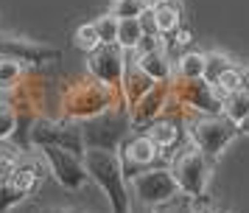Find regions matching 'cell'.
Returning <instances> with one entry per match:
<instances>
[{
    "label": "cell",
    "mask_w": 249,
    "mask_h": 213,
    "mask_svg": "<svg viewBox=\"0 0 249 213\" xmlns=\"http://www.w3.org/2000/svg\"><path fill=\"white\" fill-rule=\"evenodd\" d=\"M59 107H62V118L90 121L107 110H126V101L115 87L98 81L92 73H81L62 87Z\"/></svg>",
    "instance_id": "1"
},
{
    "label": "cell",
    "mask_w": 249,
    "mask_h": 213,
    "mask_svg": "<svg viewBox=\"0 0 249 213\" xmlns=\"http://www.w3.org/2000/svg\"><path fill=\"white\" fill-rule=\"evenodd\" d=\"M84 166L90 179L104 191L112 213H129V179L121 168L118 152H104V149H87Z\"/></svg>",
    "instance_id": "2"
},
{
    "label": "cell",
    "mask_w": 249,
    "mask_h": 213,
    "mask_svg": "<svg viewBox=\"0 0 249 213\" xmlns=\"http://www.w3.org/2000/svg\"><path fill=\"white\" fill-rule=\"evenodd\" d=\"M28 146H62L73 155L84 157L87 143H84V123L73 118H42L36 115L28 126Z\"/></svg>",
    "instance_id": "3"
},
{
    "label": "cell",
    "mask_w": 249,
    "mask_h": 213,
    "mask_svg": "<svg viewBox=\"0 0 249 213\" xmlns=\"http://www.w3.org/2000/svg\"><path fill=\"white\" fill-rule=\"evenodd\" d=\"M185 126H188V140L210 160L221 157V152L241 135L238 123L230 121L227 115H196Z\"/></svg>",
    "instance_id": "4"
},
{
    "label": "cell",
    "mask_w": 249,
    "mask_h": 213,
    "mask_svg": "<svg viewBox=\"0 0 249 213\" xmlns=\"http://www.w3.org/2000/svg\"><path fill=\"white\" fill-rule=\"evenodd\" d=\"M168 163H171L168 166L171 174H174L182 194H191L193 199L204 196V191L210 185V174H213V160L210 157L191 143V146H185L179 155L171 157Z\"/></svg>",
    "instance_id": "5"
},
{
    "label": "cell",
    "mask_w": 249,
    "mask_h": 213,
    "mask_svg": "<svg viewBox=\"0 0 249 213\" xmlns=\"http://www.w3.org/2000/svg\"><path fill=\"white\" fill-rule=\"evenodd\" d=\"M84 123V143L87 149H104V152H118L121 143L129 137V110H107Z\"/></svg>",
    "instance_id": "6"
},
{
    "label": "cell",
    "mask_w": 249,
    "mask_h": 213,
    "mask_svg": "<svg viewBox=\"0 0 249 213\" xmlns=\"http://www.w3.org/2000/svg\"><path fill=\"white\" fill-rule=\"evenodd\" d=\"M39 155L48 160V168L56 177L59 185H65L68 191H79L87 185L90 174H87V166H84V157L73 155L62 146H42Z\"/></svg>",
    "instance_id": "7"
},
{
    "label": "cell",
    "mask_w": 249,
    "mask_h": 213,
    "mask_svg": "<svg viewBox=\"0 0 249 213\" xmlns=\"http://www.w3.org/2000/svg\"><path fill=\"white\" fill-rule=\"evenodd\" d=\"M129 188L135 191V196L143 202V205H151V208L179 194V185H177V179H174L168 166L146 168L143 174H137V177L129 182Z\"/></svg>",
    "instance_id": "8"
},
{
    "label": "cell",
    "mask_w": 249,
    "mask_h": 213,
    "mask_svg": "<svg viewBox=\"0 0 249 213\" xmlns=\"http://www.w3.org/2000/svg\"><path fill=\"white\" fill-rule=\"evenodd\" d=\"M0 56L17 59V62H23L25 67H39V65H45V62H56L59 56H62V51L53 48V45L28 39V37L0 34Z\"/></svg>",
    "instance_id": "9"
},
{
    "label": "cell",
    "mask_w": 249,
    "mask_h": 213,
    "mask_svg": "<svg viewBox=\"0 0 249 213\" xmlns=\"http://www.w3.org/2000/svg\"><path fill=\"white\" fill-rule=\"evenodd\" d=\"M124 67H126V51L121 45H101L92 54H87V73H92L104 84L115 87L118 93H121V84H124Z\"/></svg>",
    "instance_id": "10"
},
{
    "label": "cell",
    "mask_w": 249,
    "mask_h": 213,
    "mask_svg": "<svg viewBox=\"0 0 249 213\" xmlns=\"http://www.w3.org/2000/svg\"><path fill=\"white\" fill-rule=\"evenodd\" d=\"M9 93H12L9 104H14V110L20 112V118L34 121L36 115H39L42 98H45V78L39 76V73H34V70H25V76Z\"/></svg>",
    "instance_id": "11"
},
{
    "label": "cell",
    "mask_w": 249,
    "mask_h": 213,
    "mask_svg": "<svg viewBox=\"0 0 249 213\" xmlns=\"http://www.w3.org/2000/svg\"><path fill=\"white\" fill-rule=\"evenodd\" d=\"M168 93H171V81H157V84L148 90L143 98L137 101L135 107H129L132 126L146 129L151 121L162 118V115H165V107H168Z\"/></svg>",
    "instance_id": "12"
},
{
    "label": "cell",
    "mask_w": 249,
    "mask_h": 213,
    "mask_svg": "<svg viewBox=\"0 0 249 213\" xmlns=\"http://www.w3.org/2000/svg\"><path fill=\"white\" fill-rule=\"evenodd\" d=\"M154 84H157V81L148 76L143 67H140L135 51H126L124 84H121V93H124V101H126V110H129V107H135L137 101L143 98V96H146L148 90L154 87Z\"/></svg>",
    "instance_id": "13"
},
{
    "label": "cell",
    "mask_w": 249,
    "mask_h": 213,
    "mask_svg": "<svg viewBox=\"0 0 249 213\" xmlns=\"http://www.w3.org/2000/svg\"><path fill=\"white\" fill-rule=\"evenodd\" d=\"M143 132L154 140V143L162 149V155H165V160H171V149H177V143H179L182 137L188 135V126H185V121H179V118H171V115H162V118H157V121H151L143 129Z\"/></svg>",
    "instance_id": "14"
},
{
    "label": "cell",
    "mask_w": 249,
    "mask_h": 213,
    "mask_svg": "<svg viewBox=\"0 0 249 213\" xmlns=\"http://www.w3.org/2000/svg\"><path fill=\"white\" fill-rule=\"evenodd\" d=\"M121 146H124L126 152L132 155V160H135V163H140L143 168H154V166H157V160H165L162 149H160V146L154 143V140H151L146 132L135 135V137L129 135V137H126Z\"/></svg>",
    "instance_id": "15"
},
{
    "label": "cell",
    "mask_w": 249,
    "mask_h": 213,
    "mask_svg": "<svg viewBox=\"0 0 249 213\" xmlns=\"http://www.w3.org/2000/svg\"><path fill=\"white\" fill-rule=\"evenodd\" d=\"M137 62H140V67H143L154 81H171V78H174V62H171V56H168L165 48L137 56Z\"/></svg>",
    "instance_id": "16"
},
{
    "label": "cell",
    "mask_w": 249,
    "mask_h": 213,
    "mask_svg": "<svg viewBox=\"0 0 249 213\" xmlns=\"http://www.w3.org/2000/svg\"><path fill=\"white\" fill-rule=\"evenodd\" d=\"M207 67H204V81H210V84H218V78L224 76L227 70H232L238 67V62L232 59L230 54L224 51H207Z\"/></svg>",
    "instance_id": "17"
},
{
    "label": "cell",
    "mask_w": 249,
    "mask_h": 213,
    "mask_svg": "<svg viewBox=\"0 0 249 213\" xmlns=\"http://www.w3.org/2000/svg\"><path fill=\"white\" fill-rule=\"evenodd\" d=\"M204 67H207V56L202 51H188L177 62V76L179 78H204Z\"/></svg>",
    "instance_id": "18"
},
{
    "label": "cell",
    "mask_w": 249,
    "mask_h": 213,
    "mask_svg": "<svg viewBox=\"0 0 249 213\" xmlns=\"http://www.w3.org/2000/svg\"><path fill=\"white\" fill-rule=\"evenodd\" d=\"M154 17H157V28L162 37H171V34L179 31V22H182V14H179V6L177 3H162L154 9Z\"/></svg>",
    "instance_id": "19"
},
{
    "label": "cell",
    "mask_w": 249,
    "mask_h": 213,
    "mask_svg": "<svg viewBox=\"0 0 249 213\" xmlns=\"http://www.w3.org/2000/svg\"><path fill=\"white\" fill-rule=\"evenodd\" d=\"M224 115L230 121L241 123L244 118L249 115V90H235V93H230L224 101Z\"/></svg>",
    "instance_id": "20"
},
{
    "label": "cell",
    "mask_w": 249,
    "mask_h": 213,
    "mask_svg": "<svg viewBox=\"0 0 249 213\" xmlns=\"http://www.w3.org/2000/svg\"><path fill=\"white\" fill-rule=\"evenodd\" d=\"M25 70H28V67H25L23 62L0 56V90H6V93H9V90H12L14 84L25 76Z\"/></svg>",
    "instance_id": "21"
},
{
    "label": "cell",
    "mask_w": 249,
    "mask_h": 213,
    "mask_svg": "<svg viewBox=\"0 0 249 213\" xmlns=\"http://www.w3.org/2000/svg\"><path fill=\"white\" fill-rule=\"evenodd\" d=\"M143 39V25L137 17L132 20H121V28H118V45L124 48V51H135L137 42Z\"/></svg>",
    "instance_id": "22"
},
{
    "label": "cell",
    "mask_w": 249,
    "mask_h": 213,
    "mask_svg": "<svg viewBox=\"0 0 249 213\" xmlns=\"http://www.w3.org/2000/svg\"><path fill=\"white\" fill-rule=\"evenodd\" d=\"M73 42H76V48L79 51H84V56L92 54L95 48H101V37H98V28H95V22H84V25H79L76 28V34H73Z\"/></svg>",
    "instance_id": "23"
},
{
    "label": "cell",
    "mask_w": 249,
    "mask_h": 213,
    "mask_svg": "<svg viewBox=\"0 0 249 213\" xmlns=\"http://www.w3.org/2000/svg\"><path fill=\"white\" fill-rule=\"evenodd\" d=\"M151 213H196V199H193L191 194H177V196H171V199L160 202L151 208Z\"/></svg>",
    "instance_id": "24"
},
{
    "label": "cell",
    "mask_w": 249,
    "mask_h": 213,
    "mask_svg": "<svg viewBox=\"0 0 249 213\" xmlns=\"http://www.w3.org/2000/svg\"><path fill=\"white\" fill-rule=\"evenodd\" d=\"M17 126H20V112L14 110V104L3 101L0 104V140H12Z\"/></svg>",
    "instance_id": "25"
},
{
    "label": "cell",
    "mask_w": 249,
    "mask_h": 213,
    "mask_svg": "<svg viewBox=\"0 0 249 213\" xmlns=\"http://www.w3.org/2000/svg\"><path fill=\"white\" fill-rule=\"evenodd\" d=\"M95 22V28H98V37H101V42L104 45H118V28H121V20L115 17V14H101L98 20H92Z\"/></svg>",
    "instance_id": "26"
},
{
    "label": "cell",
    "mask_w": 249,
    "mask_h": 213,
    "mask_svg": "<svg viewBox=\"0 0 249 213\" xmlns=\"http://www.w3.org/2000/svg\"><path fill=\"white\" fill-rule=\"evenodd\" d=\"M143 11H146L143 0H115L109 6V14H115L118 20H132V17H140Z\"/></svg>",
    "instance_id": "27"
},
{
    "label": "cell",
    "mask_w": 249,
    "mask_h": 213,
    "mask_svg": "<svg viewBox=\"0 0 249 213\" xmlns=\"http://www.w3.org/2000/svg\"><path fill=\"white\" fill-rule=\"evenodd\" d=\"M218 87L224 90L227 96H230V93H235V90H244V70H241V67L227 70L224 76L218 78Z\"/></svg>",
    "instance_id": "28"
},
{
    "label": "cell",
    "mask_w": 249,
    "mask_h": 213,
    "mask_svg": "<svg viewBox=\"0 0 249 213\" xmlns=\"http://www.w3.org/2000/svg\"><path fill=\"white\" fill-rule=\"evenodd\" d=\"M160 48H165V37L162 34H143V39L137 42L135 54L143 56V54H151V51H160Z\"/></svg>",
    "instance_id": "29"
},
{
    "label": "cell",
    "mask_w": 249,
    "mask_h": 213,
    "mask_svg": "<svg viewBox=\"0 0 249 213\" xmlns=\"http://www.w3.org/2000/svg\"><path fill=\"white\" fill-rule=\"evenodd\" d=\"M140 25H143V34H160V28H157V17H154V9H146L140 17Z\"/></svg>",
    "instance_id": "30"
},
{
    "label": "cell",
    "mask_w": 249,
    "mask_h": 213,
    "mask_svg": "<svg viewBox=\"0 0 249 213\" xmlns=\"http://www.w3.org/2000/svg\"><path fill=\"white\" fill-rule=\"evenodd\" d=\"M196 213H230V211H221V208L210 205L204 196H199V199H196Z\"/></svg>",
    "instance_id": "31"
},
{
    "label": "cell",
    "mask_w": 249,
    "mask_h": 213,
    "mask_svg": "<svg viewBox=\"0 0 249 213\" xmlns=\"http://www.w3.org/2000/svg\"><path fill=\"white\" fill-rule=\"evenodd\" d=\"M143 3H146V9H157V6L168 3V0H143Z\"/></svg>",
    "instance_id": "32"
},
{
    "label": "cell",
    "mask_w": 249,
    "mask_h": 213,
    "mask_svg": "<svg viewBox=\"0 0 249 213\" xmlns=\"http://www.w3.org/2000/svg\"><path fill=\"white\" fill-rule=\"evenodd\" d=\"M238 129H241V135H249V115H247L241 123H238Z\"/></svg>",
    "instance_id": "33"
},
{
    "label": "cell",
    "mask_w": 249,
    "mask_h": 213,
    "mask_svg": "<svg viewBox=\"0 0 249 213\" xmlns=\"http://www.w3.org/2000/svg\"><path fill=\"white\" fill-rule=\"evenodd\" d=\"M53 213H81V211H53Z\"/></svg>",
    "instance_id": "34"
},
{
    "label": "cell",
    "mask_w": 249,
    "mask_h": 213,
    "mask_svg": "<svg viewBox=\"0 0 249 213\" xmlns=\"http://www.w3.org/2000/svg\"><path fill=\"white\" fill-rule=\"evenodd\" d=\"M171 3H179V0H171Z\"/></svg>",
    "instance_id": "35"
},
{
    "label": "cell",
    "mask_w": 249,
    "mask_h": 213,
    "mask_svg": "<svg viewBox=\"0 0 249 213\" xmlns=\"http://www.w3.org/2000/svg\"><path fill=\"white\" fill-rule=\"evenodd\" d=\"M0 104H3V101H0Z\"/></svg>",
    "instance_id": "36"
}]
</instances>
